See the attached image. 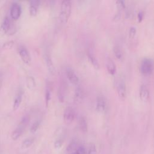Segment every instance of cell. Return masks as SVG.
<instances>
[{
	"instance_id": "cell-1",
	"label": "cell",
	"mask_w": 154,
	"mask_h": 154,
	"mask_svg": "<svg viewBox=\"0 0 154 154\" xmlns=\"http://www.w3.org/2000/svg\"><path fill=\"white\" fill-rule=\"evenodd\" d=\"M72 11V2L69 0H64L61 2L59 20L63 24H66L69 20Z\"/></svg>"
},
{
	"instance_id": "cell-2",
	"label": "cell",
	"mask_w": 154,
	"mask_h": 154,
	"mask_svg": "<svg viewBox=\"0 0 154 154\" xmlns=\"http://www.w3.org/2000/svg\"><path fill=\"white\" fill-rule=\"evenodd\" d=\"M154 69V62L149 58H143L140 65V70L144 75H149Z\"/></svg>"
},
{
	"instance_id": "cell-3",
	"label": "cell",
	"mask_w": 154,
	"mask_h": 154,
	"mask_svg": "<svg viewBox=\"0 0 154 154\" xmlns=\"http://www.w3.org/2000/svg\"><path fill=\"white\" fill-rule=\"evenodd\" d=\"M117 91L120 98L125 99L126 96V82L122 78H119L117 81L116 84Z\"/></svg>"
},
{
	"instance_id": "cell-4",
	"label": "cell",
	"mask_w": 154,
	"mask_h": 154,
	"mask_svg": "<svg viewBox=\"0 0 154 154\" xmlns=\"http://www.w3.org/2000/svg\"><path fill=\"white\" fill-rule=\"evenodd\" d=\"M75 117V112L73 108L68 106L64 109L63 113V120L66 125L71 124L73 122Z\"/></svg>"
},
{
	"instance_id": "cell-5",
	"label": "cell",
	"mask_w": 154,
	"mask_h": 154,
	"mask_svg": "<svg viewBox=\"0 0 154 154\" xmlns=\"http://www.w3.org/2000/svg\"><path fill=\"white\" fill-rule=\"evenodd\" d=\"M18 53L21 60L24 63L26 64H30L31 61V58L29 52L26 47L23 45H20L18 48Z\"/></svg>"
},
{
	"instance_id": "cell-6",
	"label": "cell",
	"mask_w": 154,
	"mask_h": 154,
	"mask_svg": "<svg viewBox=\"0 0 154 154\" xmlns=\"http://www.w3.org/2000/svg\"><path fill=\"white\" fill-rule=\"evenodd\" d=\"M22 9L20 5L17 2H13L10 8V16L14 20H17L21 15Z\"/></svg>"
},
{
	"instance_id": "cell-7",
	"label": "cell",
	"mask_w": 154,
	"mask_h": 154,
	"mask_svg": "<svg viewBox=\"0 0 154 154\" xmlns=\"http://www.w3.org/2000/svg\"><path fill=\"white\" fill-rule=\"evenodd\" d=\"M11 20L9 17L6 16L4 18L2 24L1 25V28H0L1 33L2 34H5L10 32V31H11Z\"/></svg>"
},
{
	"instance_id": "cell-8",
	"label": "cell",
	"mask_w": 154,
	"mask_h": 154,
	"mask_svg": "<svg viewBox=\"0 0 154 154\" xmlns=\"http://www.w3.org/2000/svg\"><path fill=\"white\" fill-rule=\"evenodd\" d=\"M66 72L67 78L72 84L76 85L79 83V78L74 70L71 67H67Z\"/></svg>"
},
{
	"instance_id": "cell-9",
	"label": "cell",
	"mask_w": 154,
	"mask_h": 154,
	"mask_svg": "<svg viewBox=\"0 0 154 154\" xmlns=\"http://www.w3.org/2000/svg\"><path fill=\"white\" fill-rule=\"evenodd\" d=\"M45 61L49 73L52 75H54L56 73V69L51 57L49 55L46 54L45 55Z\"/></svg>"
},
{
	"instance_id": "cell-10",
	"label": "cell",
	"mask_w": 154,
	"mask_h": 154,
	"mask_svg": "<svg viewBox=\"0 0 154 154\" xmlns=\"http://www.w3.org/2000/svg\"><path fill=\"white\" fill-rule=\"evenodd\" d=\"M106 100L103 96H99L97 97L96 102V109L97 112H103L106 108Z\"/></svg>"
},
{
	"instance_id": "cell-11",
	"label": "cell",
	"mask_w": 154,
	"mask_h": 154,
	"mask_svg": "<svg viewBox=\"0 0 154 154\" xmlns=\"http://www.w3.org/2000/svg\"><path fill=\"white\" fill-rule=\"evenodd\" d=\"M84 98V92L81 86H78L75 91L74 94V101L76 103H80L82 102Z\"/></svg>"
},
{
	"instance_id": "cell-12",
	"label": "cell",
	"mask_w": 154,
	"mask_h": 154,
	"mask_svg": "<svg viewBox=\"0 0 154 154\" xmlns=\"http://www.w3.org/2000/svg\"><path fill=\"white\" fill-rule=\"evenodd\" d=\"M140 99L144 101H147L149 98V90L147 86L144 84H142L140 88Z\"/></svg>"
},
{
	"instance_id": "cell-13",
	"label": "cell",
	"mask_w": 154,
	"mask_h": 154,
	"mask_svg": "<svg viewBox=\"0 0 154 154\" xmlns=\"http://www.w3.org/2000/svg\"><path fill=\"white\" fill-rule=\"evenodd\" d=\"M29 3H30L29 7V14L32 16H35L37 15L38 8L40 2L39 1H31L29 2Z\"/></svg>"
},
{
	"instance_id": "cell-14",
	"label": "cell",
	"mask_w": 154,
	"mask_h": 154,
	"mask_svg": "<svg viewBox=\"0 0 154 154\" xmlns=\"http://www.w3.org/2000/svg\"><path fill=\"white\" fill-rule=\"evenodd\" d=\"M66 85L64 82H61L58 89V98L60 102H63L66 95Z\"/></svg>"
},
{
	"instance_id": "cell-15",
	"label": "cell",
	"mask_w": 154,
	"mask_h": 154,
	"mask_svg": "<svg viewBox=\"0 0 154 154\" xmlns=\"http://www.w3.org/2000/svg\"><path fill=\"white\" fill-rule=\"evenodd\" d=\"M106 66L107 70L111 75H114L116 72V66L112 59L108 58L106 61Z\"/></svg>"
},
{
	"instance_id": "cell-16",
	"label": "cell",
	"mask_w": 154,
	"mask_h": 154,
	"mask_svg": "<svg viewBox=\"0 0 154 154\" xmlns=\"http://www.w3.org/2000/svg\"><path fill=\"white\" fill-rule=\"evenodd\" d=\"M78 125L81 131L83 132H86L88 130L87 122L85 118L83 116H81L78 119Z\"/></svg>"
},
{
	"instance_id": "cell-17",
	"label": "cell",
	"mask_w": 154,
	"mask_h": 154,
	"mask_svg": "<svg viewBox=\"0 0 154 154\" xmlns=\"http://www.w3.org/2000/svg\"><path fill=\"white\" fill-rule=\"evenodd\" d=\"M22 99V93L20 91L18 92V93L17 94V95L15 97V99L14 100V102H13V109L14 111H16L19 108V107L21 103Z\"/></svg>"
},
{
	"instance_id": "cell-18",
	"label": "cell",
	"mask_w": 154,
	"mask_h": 154,
	"mask_svg": "<svg viewBox=\"0 0 154 154\" xmlns=\"http://www.w3.org/2000/svg\"><path fill=\"white\" fill-rule=\"evenodd\" d=\"M87 56H88V58L92 64V65L96 69H99V64L98 61L96 59V57L94 56V55L91 52L88 51V53H87Z\"/></svg>"
},
{
	"instance_id": "cell-19",
	"label": "cell",
	"mask_w": 154,
	"mask_h": 154,
	"mask_svg": "<svg viewBox=\"0 0 154 154\" xmlns=\"http://www.w3.org/2000/svg\"><path fill=\"white\" fill-rule=\"evenodd\" d=\"M26 84L27 85V87L30 90L34 89L35 88L36 84H35V81L34 77L32 76H28L26 79Z\"/></svg>"
},
{
	"instance_id": "cell-20",
	"label": "cell",
	"mask_w": 154,
	"mask_h": 154,
	"mask_svg": "<svg viewBox=\"0 0 154 154\" xmlns=\"http://www.w3.org/2000/svg\"><path fill=\"white\" fill-rule=\"evenodd\" d=\"M24 129H23L22 128L20 127V126H18L14 131H13V132H12L11 134V138L13 140H17L20 137V135L22 134L23 133V131Z\"/></svg>"
},
{
	"instance_id": "cell-21",
	"label": "cell",
	"mask_w": 154,
	"mask_h": 154,
	"mask_svg": "<svg viewBox=\"0 0 154 154\" xmlns=\"http://www.w3.org/2000/svg\"><path fill=\"white\" fill-rule=\"evenodd\" d=\"M113 52L114 54V55L116 57V58L119 60H122L123 57V52L122 51L121 48L119 45H115L113 47Z\"/></svg>"
},
{
	"instance_id": "cell-22",
	"label": "cell",
	"mask_w": 154,
	"mask_h": 154,
	"mask_svg": "<svg viewBox=\"0 0 154 154\" xmlns=\"http://www.w3.org/2000/svg\"><path fill=\"white\" fill-rule=\"evenodd\" d=\"M78 144L76 143V141H72L67 146L66 150L68 152H70L71 154L74 153L76 152V150L78 149Z\"/></svg>"
},
{
	"instance_id": "cell-23",
	"label": "cell",
	"mask_w": 154,
	"mask_h": 154,
	"mask_svg": "<svg viewBox=\"0 0 154 154\" xmlns=\"http://www.w3.org/2000/svg\"><path fill=\"white\" fill-rule=\"evenodd\" d=\"M34 140L35 139L33 138H28L25 139L22 144V147L23 149L28 148L29 146H31L33 144V143L34 142Z\"/></svg>"
},
{
	"instance_id": "cell-24",
	"label": "cell",
	"mask_w": 154,
	"mask_h": 154,
	"mask_svg": "<svg viewBox=\"0 0 154 154\" xmlns=\"http://www.w3.org/2000/svg\"><path fill=\"white\" fill-rule=\"evenodd\" d=\"M29 122V117L28 116H26L22 119L18 126H20V127L22 128L23 129H25L26 126L28 124Z\"/></svg>"
},
{
	"instance_id": "cell-25",
	"label": "cell",
	"mask_w": 154,
	"mask_h": 154,
	"mask_svg": "<svg viewBox=\"0 0 154 154\" xmlns=\"http://www.w3.org/2000/svg\"><path fill=\"white\" fill-rule=\"evenodd\" d=\"M40 125V120H36L31 125V128H30V132L32 133H34L35 132L37 129H38L39 126Z\"/></svg>"
},
{
	"instance_id": "cell-26",
	"label": "cell",
	"mask_w": 154,
	"mask_h": 154,
	"mask_svg": "<svg viewBox=\"0 0 154 154\" xmlns=\"http://www.w3.org/2000/svg\"><path fill=\"white\" fill-rule=\"evenodd\" d=\"M14 45V42L13 40H9L4 43L2 46V48L4 49H11Z\"/></svg>"
},
{
	"instance_id": "cell-27",
	"label": "cell",
	"mask_w": 154,
	"mask_h": 154,
	"mask_svg": "<svg viewBox=\"0 0 154 154\" xmlns=\"http://www.w3.org/2000/svg\"><path fill=\"white\" fill-rule=\"evenodd\" d=\"M51 90L49 88H46V93H45V103H46V106H48L49 105V102L51 100Z\"/></svg>"
},
{
	"instance_id": "cell-28",
	"label": "cell",
	"mask_w": 154,
	"mask_h": 154,
	"mask_svg": "<svg viewBox=\"0 0 154 154\" xmlns=\"http://www.w3.org/2000/svg\"><path fill=\"white\" fill-rule=\"evenodd\" d=\"M87 154H96V149L94 144L91 143L89 145Z\"/></svg>"
},
{
	"instance_id": "cell-29",
	"label": "cell",
	"mask_w": 154,
	"mask_h": 154,
	"mask_svg": "<svg viewBox=\"0 0 154 154\" xmlns=\"http://www.w3.org/2000/svg\"><path fill=\"white\" fill-rule=\"evenodd\" d=\"M136 32H137V29L135 26H131L130 28H129V37L131 38H134L136 34Z\"/></svg>"
},
{
	"instance_id": "cell-30",
	"label": "cell",
	"mask_w": 154,
	"mask_h": 154,
	"mask_svg": "<svg viewBox=\"0 0 154 154\" xmlns=\"http://www.w3.org/2000/svg\"><path fill=\"white\" fill-rule=\"evenodd\" d=\"M117 7L119 10H123L125 8V4L123 1H116Z\"/></svg>"
},
{
	"instance_id": "cell-31",
	"label": "cell",
	"mask_w": 154,
	"mask_h": 154,
	"mask_svg": "<svg viewBox=\"0 0 154 154\" xmlns=\"http://www.w3.org/2000/svg\"><path fill=\"white\" fill-rule=\"evenodd\" d=\"M75 153L76 154H86V151L85 148L83 146H79L76 150Z\"/></svg>"
},
{
	"instance_id": "cell-32",
	"label": "cell",
	"mask_w": 154,
	"mask_h": 154,
	"mask_svg": "<svg viewBox=\"0 0 154 154\" xmlns=\"http://www.w3.org/2000/svg\"><path fill=\"white\" fill-rule=\"evenodd\" d=\"M63 144V140L61 139H58L56 140L54 143V147L56 149H60Z\"/></svg>"
},
{
	"instance_id": "cell-33",
	"label": "cell",
	"mask_w": 154,
	"mask_h": 154,
	"mask_svg": "<svg viewBox=\"0 0 154 154\" xmlns=\"http://www.w3.org/2000/svg\"><path fill=\"white\" fill-rule=\"evenodd\" d=\"M2 84V74L1 72H0V90L1 88Z\"/></svg>"
},
{
	"instance_id": "cell-34",
	"label": "cell",
	"mask_w": 154,
	"mask_h": 154,
	"mask_svg": "<svg viewBox=\"0 0 154 154\" xmlns=\"http://www.w3.org/2000/svg\"><path fill=\"white\" fill-rule=\"evenodd\" d=\"M143 13H142V12H140V13H138V19H139V20L142 19V18H143Z\"/></svg>"
},
{
	"instance_id": "cell-35",
	"label": "cell",
	"mask_w": 154,
	"mask_h": 154,
	"mask_svg": "<svg viewBox=\"0 0 154 154\" xmlns=\"http://www.w3.org/2000/svg\"><path fill=\"white\" fill-rule=\"evenodd\" d=\"M72 154H76V153H72Z\"/></svg>"
}]
</instances>
